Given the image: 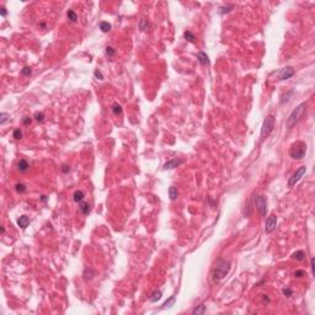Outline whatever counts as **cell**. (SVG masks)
<instances>
[{
    "label": "cell",
    "mask_w": 315,
    "mask_h": 315,
    "mask_svg": "<svg viewBox=\"0 0 315 315\" xmlns=\"http://www.w3.org/2000/svg\"><path fill=\"white\" fill-rule=\"evenodd\" d=\"M230 261L224 260V259H219L217 261V264L214 265V267L212 270V277L214 281H220L225 277V276L229 273L230 271Z\"/></svg>",
    "instance_id": "obj_1"
},
{
    "label": "cell",
    "mask_w": 315,
    "mask_h": 315,
    "mask_svg": "<svg viewBox=\"0 0 315 315\" xmlns=\"http://www.w3.org/2000/svg\"><path fill=\"white\" fill-rule=\"evenodd\" d=\"M305 110H307V104H305V102H302V104L298 105L297 107H295V108L292 111V113L289 115L287 122H285V126H287L288 129H292L294 126L299 122L300 118L303 117Z\"/></svg>",
    "instance_id": "obj_2"
},
{
    "label": "cell",
    "mask_w": 315,
    "mask_h": 315,
    "mask_svg": "<svg viewBox=\"0 0 315 315\" xmlns=\"http://www.w3.org/2000/svg\"><path fill=\"white\" fill-rule=\"evenodd\" d=\"M305 153H307V144L302 140H297L290 145L289 149V155L290 158H293L294 160H300L304 158Z\"/></svg>",
    "instance_id": "obj_3"
},
{
    "label": "cell",
    "mask_w": 315,
    "mask_h": 315,
    "mask_svg": "<svg viewBox=\"0 0 315 315\" xmlns=\"http://www.w3.org/2000/svg\"><path fill=\"white\" fill-rule=\"evenodd\" d=\"M275 128V117L272 115H268L265 118L262 127H261V133H260V140H264L265 138H267L268 135L273 132Z\"/></svg>",
    "instance_id": "obj_4"
},
{
    "label": "cell",
    "mask_w": 315,
    "mask_h": 315,
    "mask_svg": "<svg viewBox=\"0 0 315 315\" xmlns=\"http://www.w3.org/2000/svg\"><path fill=\"white\" fill-rule=\"evenodd\" d=\"M255 206L256 209L260 213L261 217L266 215V212H267V200H266L265 196H257L255 198Z\"/></svg>",
    "instance_id": "obj_5"
},
{
    "label": "cell",
    "mask_w": 315,
    "mask_h": 315,
    "mask_svg": "<svg viewBox=\"0 0 315 315\" xmlns=\"http://www.w3.org/2000/svg\"><path fill=\"white\" fill-rule=\"evenodd\" d=\"M305 171H307V167L305 166H300L299 169H297L294 172H293V175L289 177V180H288V187H293L295 183H297L300 178L303 177V175L305 174Z\"/></svg>",
    "instance_id": "obj_6"
},
{
    "label": "cell",
    "mask_w": 315,
    "mask_h": 315,
    "mask_svg": "<svg viewBox=\"0 0 315 315\" xmlns=\"http://www.w3.org/2000/svg\"><path fill=\"white\" fill-rule=\"evenodd\" d=\"M276 226H277V217H276L275 214L268 215L267 219H266V224H265L266 234H271V233L276 229Z\"/></svg>",
    "instance_id": "obj_7"
},
{
    "label": "cell",
    "mask_w": 315,
    "mask_h": 315,
    "mask_svg": "<svg viewBox=\"0 0 315 315\" xmlns=\"http://www.w3.org/2000/svg\"><path fill=\"white\" fill-rule=\"evenodd\" d=\"M294 69L292 67H285V68H283L282 70L279 71V80H282V81H284V80H288L289 78H292L293 75H294Z\"/></svg>",
    "instance_id": "obj_8"
},
{
    "label": "cell",
    "mask_w": 315,
    "mask_h": 315,
    "mask_svg": "<svg viewBox=\"0 0 315 315\" xmlns=\"http://www.w3.org/2000/svg\"><path fill=\"white\" fill-rule=\"evenodd\" d=\"M182 163H183V160H181V159H171V160H169L164 164V169H165V170H171V169L180 166Z\"/></svg>",
    "instance_id": "obj_9"
},
{
    "label": "cell",
    "mask_w": 315,
    "mask_h": 315,
    "mask_svg": "<svg viewBox=\"0 0 315 315\" xmlns=\"http://www.w3.org/2000/svg\"><path fill=\"white\" fill-rule=\"evenodd\" d=\"M197 60L200 62V64L202 65H208L209 64V58L205 52H198L197 53Z\"/></svg>",
    "instance_id": "obj_10"
},
{
    "label": "cell",
    "mask_w": 315,
    "mask_h": 315,
    "mask_svg": "<svg viewBox=\"0 0 315 315\" xmlns=\"http://www.w3.org/2000/svg\"><path fill=\"white\" fill-rule=\"evenodd\" d=\"M28 224H30V218H28L27 215H21L17 219V225L20 226L21 229H26V228L28 226Z\"/></svg>",
    "instance_id": "obj_11"
},
{
    "label": "cell",
    "mask_w": 315,
    "mask_h": 315,
    "mask_svg": "<svg viewBox=\"0 0 315 315\" xmlns=\"http://www.w3.org/2000/svg\"><path fill=\"white\" fill-rule=\"evenodd\" d=\"M28 169H30V165H28L27 160H25V159H21V160L17 161V170L20 171V172H26Z\"/></svg>",
    "instance_id": "obj_12"
},
{
    "label": "cell",
    "mask_w": 315,
    "mask_h": 315,
    "mask_svg": "<svg viewBox=\"0 0 315 315\" xmlns=\"http://www.w3.org/2000/svg\"><path fill=\"white\" fill-rule=\"evenodd\" d=\"M84 197H85V195H84L83 191L76 190L74 192V195H73V200H74V202H76V203H80V202H83Z\"/></svg>",
    "instance_id": "obj_13"
},
{
    "label": "cell",
    "mask_w": 315,
    "mask_h": 315,
    "mask_svg": "<svg viewBox=\"0 0 315 315\" xmlns=\"http://www.w3.org/2000/svg\"><path fill=\"white\" fill-rule=\"evenodd\" d=\"M79 208H80V211H81V213H83L84 215H88L89 213H90V205L88 202H80L79 203Z\"/></svg>",
    "instance_id": "obj_14"
},
{
    "label": "cell",
    "mask_w": 315,
    "mask_h": 315,
    "mask_svg": "<svg viewBox=\"0 0 315 315\" xmlns=\"http://www.w3.org/2000/svg\"><path fill=\"white\" fill-rule=\"evenodd\" d=\"M83 276H84V279H85V281H90V279H91V278H93L94 276H95V272H94V270H93V268L86 267V268H85V271H84V273H83Z\"/></svg>",
    "instance_id": "obj_15"
},
{
    "label": "cell",
    "mask_w": 315,
    "mask_h": 315,
    "mask_svg": "<svg viewBox=\"0 0 315 315\" xmlns=\"http://www.w3.org/2000/svg\"><path fill=\"white\" fill-rule=\"evenodd\" d=\"M206 305L205 304H201V305H198V307H196L195 309L192 310V314L193 315H202V314H205L206 313Z\"/></svg>",
    "instance_id": "obj_16"
},
{
    "label": "cell",
    "mask_w": 315,
    "mask_h": 315,
    "mask_svg": "<svg viewBox=\"0 0 315 315\" xmlns=\"http://www.w3.org/2000/svg\"><path fill=\"white\" fill-rule=\"evenodd\" d=\"M178 196V191H177V188L175 186H171L170 188H169V197H170V200L171 201H175L176 198Z\"/></svg>",
    "instance_id": "obj_17"
},
{
    "label": "cell",
    "mask_w": 315,
    "mask_h": 315,
    "mask_svg": "<svg viewBox=\"0 0 315 315\" xmlns=\"http://www.w3.org/2000/svg\"><path fill=\"white\" fill-rule=\"evenodd\" d=\"M305 257V254H304V251L303 250H298V251H295V253L292 255V259H294L295 261H303Z\"/></svg>",
    "instance_id": "obj_18"
},
{
    "label": "cell",
    "mask_w": 315,
    "mask_h": 315,
    "mask_svg": "<svg viewBox=\"0 0 315 315\" xmlns=\"http://www.w3.org/2000/svg\"><path fill=\"white\" fill-rule=\"evenodd\" d=\"M183 37H185V40H186V41L191 42V43H193V42H195V40H196V36L193 35V33H192L191 31H188V30L183 32Z\"/></svg>",
    "instance_id": "obj_19"
},
{
    "label": "cell",
    "mask_w": 315,
    "mask_h": 315,
    "mask_svg": "<svg viewBox=\"0 0 315 315\" xmlns=\"http://www.w3.org/2000/svg\"><path fill=\"white\" fill-rule=\"evenodd\" d=\"M112 112L115 113V115H122V112H123V110H122V106H121L118 102H115L113 105H112Z\"/></svg>",
    "instance_id": "obj_20"
},
{
    "label": "cell",
    "mask_w": 315,
    "mask_h": 315,
    "mask_svg": "<svg viewBox=\"0 0 315 315\" xmlns=\"http://www.w3.org/2000/svg\"><path fill=\"white\" fill-rule=\"evenodd\" d=\"M174 303H175V295H171L170 298H169L167 300L165 303L163 304V307H161V309H166V308H171L172 305H174Z\"/></svg>",
    "instance_id": "obj_21"
},
{
    "label": "cell",
    "mask_w": 315,
    "mask_h": 315,
    "mask_svg": "<svg viewBox=\"0 0 315 315\" xmlns=\"http://www.w3.org/2000/svg\"><path fill=\"white\" fill-rule=\"evenodd\" d=\"M160 298H161V292H160V290H155V292L152 294V297L149 298V300L152 303H156Z\"/></svg>",
    "instance_id": "obj_22"
},
{
    "label": "cell",
    "mask_w": 315,
    "mask_h": 315,
    "mask_svg": "<svg viewBox=\"0 0 315 315\" xmlns=\"http://www.w3.org/2000/svg\"><path fill=\"white\" fill-rule=\"evenodd\" d=\"M100 30L102 31L104 33H107V32H110V30H111V25L108 22H106V21H102L100 23Z\"/></svg>",
    "instance_id": "obj_23"
},
{
    "label": "cell",
    "mask_w": 315,
    "mask_h": 315,
    "mask_svg": "<svg viewBox=\"0 0 315 315\" xmlns=\"http://www.w3.org/2000/svg\"><path fill=\"white\" fill-rule=\"evenodd\" d=\"M233 9H234V5H224V6H222L219 9V12H220V15H224V14H228V12H230Z\"/></svg>",
    "instance_id": "obj_24"
},
{
    "label": "cell",
    "mask_w": 315,
    "mask_h": 315,
    "mask_svg": "<svg viewBox=\"0 0 315 315\" xmlns=\"http://www.w3.org/2000/svg\"><path fill=\"white\" fill-rule=\"evenodd\" d=\"M67 16H68V19H69V20H70L71 22H75V21L78 20V15L75 14V11H74V10H68V12H67Z\"/></svg>",
    "instance_id": "obj_25"
},
{
    "label": "cell",
    "mask_w": 315,
    "mask_h": 315,
    "mask_svg": "<svg viewBox=\"0 0 315 315\" xmlns=\"http://www.w3.org/2000/svg\"><path fill=\"white\" fill-rule=\"evenodd\" d=\"M15 190L19 193H23V192H26L27 187H26V185H23V183H16V185H15Z\"/></svg>",
    "instance_id": "obj_26"
},
{
    "label": "cell",
    "mask_w": 315,
    "mask_h": 315,
    "mask_svg": "<svg viewBox=\"0 0 315 315\" xmlns=\"http://www.w3.org/2000/svg\"><path fill=\"white\" fill-rule=\"evenodd\" d=\"M105 53H106V56H107V57L112 58V57H115V54H116V49H115L113 47H106Z\"/></svg>",
    "instance_id": "obj_27"
},
{
    "label": "cell",
    "mask_w": 315,
    "mask_h": 315,
    "mask_svg": "<svg viewBox=\"0 0 315 315\" xmlns=\"http://www.w3.org/2000/svg\"><path fill=\"white\" fill-rule=\"evenodd\" d=\"M33 118H35L37 122H43V121H45V113L43 112H36L35 116H33Z\"/></svg>",
    "instance_id": "obj_28"
},
{
    "label": "cell",
    "mask_w": 315,
    "mask_h": 315,
    "mask_svg": "<svg viewBox=\"0 0 315 315\" xmlns=\"http://www.w3.org/2000/svg\"><path fill=\"white\" fill-rule=\"evenodd\" d=\"M21 74L22 75H25V76H30L32 74V69L30 67H25V68H22L21 69Z\"/></svg>",
    "instance_id": "obj_29"
},
{
    "label": "cell",
    "mask_w": 315,
    "mask_h": 315,
    "mask_svg": "<svg viewBox=\"0 0 315 315\" xmlns=\"http://www.w3.org/2000/svg\"><path fill=\"white\" fill-rule=\"evenodd\" d=\"M9 118H10V116H9L8 113L1 112V113H0V124H4Z\"/></svg>",
    "instance_id": "obj_30"
},
{
    "label": "cell",
    "mask_w": 315,
    "mask_h": 315,
    "mask_svg": "<svg viewBox=\"0 0 315 315\" xmlns=\"http://www.w3.org/2000/svg\"><path fill=\"white\" fill-rule=\"evenodd\" d=\"M282 293H283L284 297L289 298L290 295H293V290L290 289V288H283V289H282Z\"/></svg>",
    "instance_id": "obj_31"
},
{
    "label": "cell",
    "mask_w": 315,
    "mask_h": 315,
    "mask_svg": "<svg viewBox=\"0 0 315 315\" xmlns=\"http://www.w3.org/2000/svg\"><path fill=\"white\" fill-rule=\"evenodd\" d=\"M148 25H149L148 21H147V20H144V19H142V20H140V22H139V28H140V30H142V31H144L145 28L148 27Z\"/></svg>",
    "instance_id": "obj_32"
},
{
    "label": "cell",
    "mask_w": 315,
    "mask_h": 315,
    "mask_svg": "<svg viewBox=\"0 0 315 315\" xmlns=\"http://www.w3.org/2000/svg\"><path fill=\"white\" fill-rule=\"evenodd\" d=\"M12 137L15 138V139H17V140L21 139L22 138V132H21L20 129H15V130H14V133H12Z\"/></svg>",
    "instance_id": "obj_33"
},
{
    "label": "cell",
    "mask_w": 315,
    "mask_h": 315,
    "mask_svg": "<svg viewBox=\"0 0 315 315\" xmlns=\"http://www.w3.org/2000/svg\"><path fill=\"white\" fill-rule=\"evenodd\" d=\"M94 75H95L96 79H99V80H104V75H102V73H101L99 69H96V70L94 71Z\"/></svg>",
    "instance_id": "obj_34"
},
{
    "label": "cell",
    "mask_w": 315,
    "mask_h": 315,
    "mask_svg": "<svg viewBox=\"0 0 315 315\" xmlns=\"http://www.w3.org/2000/svg\"><path fill=\"white\" fill-rule=\"evenodd\" d=\"M69 171H70V166L67 165V164H63V165H62V172L63 174H68Z\"/></svg>",
    "instance_id": "obj_35"
},
{
    "label": "cell",
    "mask_w": 315,
    "mask_h": 315,
    "mask_svg": "<svg viewBox=\"0 0 315 315\" xmlns=\"http://www.w3.org/2000/svg\"><path fill=\"white\" fill-rule=\"evenodd\" d=\"M304 275H305V272H304L303 270H298V271H295V272H294V276H295V277H298V278L303 277Z\"/></svg>",
    "instance_id": "obj_36"
},
{
    "label": "cell",
    "mask_w": 315,
    "mask_h": 315,
    "mask_svg": "<svg viewBox=\"0 0 315 315\" xmlns=\"http://www.w3.org/2000/svg\"><path fill=\"white\" fill-rule=\"evenodd\" d=\"M6 14H8V11H6L5 6H1V8H0V15L4 17V16H6Z\"/></svg>",
    "instance_id": "obj_37"
},
{
    "label": "cell",
    "mask_w": 315,
    "mask_h": 315,
    "mask_svg": "<svg viewBox=\"0 0 315 315\" xmlns=\"http://www.w3.org/2000/svg\"><path fill=\"white\" fill-rule=\"evenodd\" d=\"M22 122H23V124H25V126H27V124H30L32 122V119L30 117H25V118L22 119Z\"/></svg>",
    "instance_id": "obj_38"
},
{
    "label": "cell",
    "mask_w": 315,
    "mask_h": 315,
    "mask_svg": "<svg viewBox=\"0 0 315 315\" xmlns=\"http://www.w3.org/2000/svg\"><path fill=\"white\" fill-rule=\"evenodd\" d=\"M262 299H264V302H265L266 304H268V303L271 302V299H270V298L267 297V295H266V294H262Z\"/></svg>",
    "instance_id": "obj_39"
},
{
    "label": "cell",
    "mask_w": 315,
    "mask_h": 315,
    "mask_svg": "<svg viewBox=\"0 0 315 315\" xmlns=\"http://www.w3.org/2000/svg\"><path fill=\"white\" fill-rule=\"evenodd\" d=\"M40 26H41L42 28H45V27H46V23H45V22H41V23H40Z\"/></svg>",
    "instance_id": "obj_40"
},
{
    "label": "cell",
    "mask_w": 315,
    "mask_h": 315,
    "mask_svg": "<svg viewBox=\"0 0 315 315\" xmlns=\"http://www.w3.org/2000/svg\"><path fill=\"white\" fill-rule=\"evenodd\" d=\"M41 200H42L43 202H45V201L47 200V197H46V196H42V197H41Z\"/></svg>",
    "instance_id": "obj_41"
},
{
    "label": "cell",
    "mask_w": 315,
    "mask_h": 315,
    "mask_svg": "<svg viewBox=\"0 0 315 315\" xmlns=\"http://www.w3.org/2000/svg\"><path fill=\"white\" fill-rule=\"evenodd\" d=\"M4 233H5V228L1 226V234H4Z\"/></svg>",
    "instance_id": "obj_42"
}]
</instances>
